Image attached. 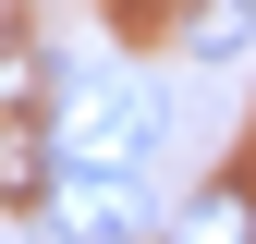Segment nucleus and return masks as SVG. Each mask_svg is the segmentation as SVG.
Returning <instances> with one entry per match:
<instances>
[{
    "instance_id": "nucleus-1",
    "label": "nucleus",
    "mask_w": 256,
    "mask_h": 244,
    "mask_svg": "<svg viewBox=\"0 0 256 244\" xmlns=\"http://www.w3.org/2000/svg\"><path fill=\"white\" fill-rule=\"evenodd\" d=\"M146 86L134 74H110V61H74V74L49 86V159L61 171H134L146 159Z\"/></svg>"
},
{
    "instance_id": "nucleus-2",
    "label": "nucleus",
    "mask_w": 256,
    "mask_h": 244,
    "mask_svg": "<svg viewBox=\"0 0 256 244\" xmlns=\"http://www.w3.org/2000/svg\"><path fill=\"white\" fill-rule=\"evenodd\" d=\"M49 220L122 244V232H146V196H134V171H61V183H49Z\"/></svg>"
},
{
    "instance_id": "nucleus-3",
    "label": "nucleus",
    "mask_w": 256,
    "mask_h": 244,
    "mask_svg": "<svg viewBox=\"0 0 256 244\" xmlns=\"http://www.w3.org/2000/svg\"><path fill=\"white\" fill-rule=\"evenodd\" d=\"M244 37H256L244 0H196V24H183V49H196V61H244Z\"/></svg>"
},
{
    "instance_id": "nucleus-4",
    "label": "nucleus",
    "mask_w": 256,
    "mask_h": 244,
    "mask_svg": "<svg viewBox=\"0 0 256 244\" xmlns=\"http://www.w3.org/2000/svg\"><path fill=\"white\" fill-rule=\"evenodd\" d=\"M244 220H256V196H244V183H208V196L183 208V232H244Z\"/></svg>"
}]
</instances>
